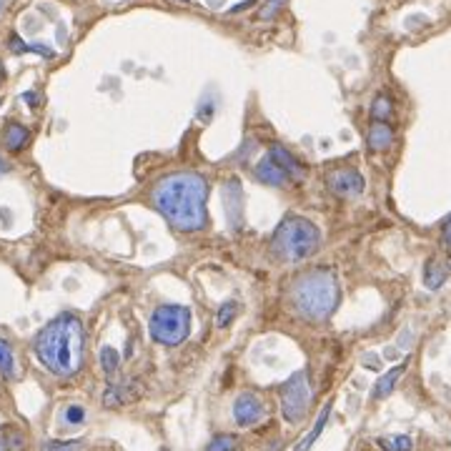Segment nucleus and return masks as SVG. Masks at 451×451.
I'll return each instance as SVG.
<instances>
[{"label":"nucleus","instance_id":"7","mask_svg":"<svg viewBox=\"0 0 451 451\" xmlns=\"http://www.w3.org/2000/svg\"><path fill=\"white\" fill-rule=\"evenodd\" d=\"M326 183L331 188L336 196H344V198H351V196H358L363 191V178L358 171L354 168H333L326 173Z\"/></svg>","mask_w":451,"mask_h":451},{"label":"nucleus","instance_id":"16","mask_svg":"<svg viewBox=\"0 0 451 451\" xmlns=\"http://www.w3.org/2000/svg\"><path fill=\"white\" fill-rule=\"evenodd\" d=\"M379 446H381L383 451H411L413 441H411V436H406V434H394V436L379 438Z\"/></svg>","mask_w":451,"mask_h":451},{"label":"nucleus","instance_id":"21","mask_svg":"<svg viewBox=\"0 0 451 451\" xmlns=\"http://www.w3.org/2000/svg\"><path fill=\"white\" fill-rule=\"evenodd\" d=\"M371 116H374V120H383L386 123V118L391 116V100L386 95H379L374 100V106H371Z\"/></svg>","mask_w":451,"mask_h":451},{"label":"nucleus","instance_id":"32","mask_svg":"<svg viewBox=\"0 0 451 451\" xmlns=\"http://www.w3.org/2000/svg\"><path fill=\"white\" fill-rule=\"evenodd\" d=\"M3 6H6V0H0V10H3Z\"/></svg>","mask_w":451,"mask_h":451},{"label":"nucleus","instance_id":"14","mask_svg":"<svg viewBox=\"0 0 451 451\" xmlns=\"http://www.w3.org/2000/svg\"><path fill=\"white\" fill-rule=\"evenodd\" d=\"M138 394H141V388H133V391H128V388H125V383H123V386H111L106 394H103V404H106V406H123L125 401L138 399Z\"/></svg>","mask_w":451,"mask_h":451},{"label":"nucleus","instance_id":"30","mask_svg":"<svg viewBox=\"0 0 451 451\" xmlns=\"http://www.w3.org/2000/svg\"><path fill=\"white\" fill-rule=\"evenodd\" d=\"M8 171H10V166H8V163L3 161V158H0V175H6Z\"/></svg>","mask_w":451,"mask_h":451},{"label":"nucleus","instance_id":"4","mask_svg":"<svg viewBox=\"0 0 451 451\" xmlns=\"http://www.w3.org/2000/svg\"><path fill=\"white\" fill-rule=\"evenodd\" d=\"M321 241L319 228L303 216L288 213L281 223L276 226L274 238H271V248L281 261L299 263L303 258H308L311 253H316Z\"/></svg>","mask_w":451,"mask_h":451},{"label":"nucleus","instance_id":"17","mask_svg":"<svg viewBox=\"0 0 451 451\" xmlns=\"http://www.w3.org/2000/svg\"><path fill=\"white\" fill-rule=\"evenodd\" d=\"M15 356H13V349L8 341L0 338V374L6 376V379H15Z\"/></svg>","mask_w":451,"mask_h":451},{"label":"nucleus","instance_id":"9","mask_svg":"<svg viewBox=\"0 0 451 451\" xmlns=\"http://www.w3.org/2000/svg\"><path fill=\"white\" fill-rule=\"evenodd\" d=\"M269 156H271V161H274L276 166L288 175V181H301L303 173H306L303 166L299 163V158H296L291 150L283 148V145H274V148L269 150Z\"/></svg>","mask_w":451,"mask_h":451},{"label":"nucleus","instance_id":"29","mask_svg":"<svg viewBox=\"0 0 451 451\" xmlns=\"http://www.w3.org/2000/svg\"><path fill=\"white\" fill-rule=\"evenodd\" d=\"M23 100H28L31 106H35V103H38V95H35V93H25V95H23Z\"/></svg>","mask_w":451,"mask_h":451},{"label":"nucleus","instance_id":"11","mask_svg":"<svg viewBox=\"0 0 451 451\" xmlns=\"http://www.w3.org/2000/svg\"><path fill=\"white\" fill-rule=\"evenodd\" d=\"M366 141H369L371 150H386L388 145L394 143V131L391 125H386L383 120H374V125L366 133Z\"/></svg>","mask_w":451,"mask_h":451},{"label":"nucleus","instance_id":"27","mask_svg":"<svg viewBox=\"0 0 451 451\" xmlns=\"http://www.w3.org/2000/svg\"><path fill=\"white\" fill-rule=\"evenodd\" d=\"M444 244H446V248L451 251V216H449V221L444 223Z\"/></svg>","mask_w":451,"mask_h":451},{"label":"nucleus","instance_id":"22","mask_svg":"<svg viewBox=\"0 0 451 451\" xmlns=\"http://www.w3.org/2000/svg\"><path fill=\"white\" fill-rule=\"evenodd\" d=\"M236 449V436L231 434H221V436L211 438V444L206 446V451H233Z\"/></svg>","mask_w":451,"mask_h":451},{"label":"nucleus","instance_id":"10","mask_svg":"<svg viewBox=\"0 0 451 451\" xmlns=\"http://www.w3.org/2000/svg\"><path fill=\"white\" fill-rule=\"evenodd\" d=\"M256 178L261 183H266V186H276V188H281L283 183L288 181V175L283 173L278 166H276L274 161H271V156H266L261 163L256 166Z\"/></svg>","mask_w":451,"mask_h":451},{"label":"nucleus","instance_id":"23","mask_svg":"<svg viewBox=\"0 0 451 451\" xmlns=\"http://www.w3.org/2000/svg\"><path fill=\"white\" fill-rule=\"evenodd\" d=\"M236 311H238L236 301H228V303H223V306H221V311H219V316H216V326H219V329H226V326L236 319Z\"/></svg>","mask_w":451,"mask_h":451},{"label":"nucleus","instance_id":"20","mask_svg":"<svg viewBox=\"0 0 451 451\" xmlns=\"http://www.w3.org/2000/svg\"><path fill=\"white\" fill-rule=\"evenodd\" d=\"M118 351L113 349V346H103L100 349V366H103V371H106V376H113L116 371H118Z\"/></svg>","mask_w":451,"mask_h":451},{"label":"nucleus","instance_id":"2","mask_svg":"<svg viewBox=\"0 0 451 451\" xmlns=\"http://www.w3.org/2000/svg\"><path fill=\"white\" fill-rule=\"evenodd\" d=\"M83 346H86L83 324L73 313L56 316L48 326L38 331L35 341H33L38 361L43 363L50 374L63 376V379L81 371Z\"/></svg>","mask_w":451,"mask_h":451},{"label":"nucleus","instance_id":"28","mask_svg":"<svg viewBox=\"0 0 451 451\" xmlns=\"http://www.w3.org/2000/svg\"><path fill=\"white\" fill-rule=\"evenodd\" d=\"M253 3H256V0H246V3H238L236 8H233L231 13H238V10H244V8H248V6H253Z\"/></svg>","mask_w":451,"mask_h":451},{"label":"nucleus","instance_id":"12","mask_svg":"<svg viewBox=\"0 0 451 451\" xmlns=\"http://www.w3.org/2000/svg\"><path fill=\"white\" fill-rule=\"evenodd\" d=\"M331 406H333V404H331V401H329V404H326V406L321 409L319 419H316V424L311 426V432H308L306 436L301 438L299 444H296V449H294V451H308L313 444H316V438L321 436V432H324L326 421H329V416H331Z\"/></svg>","mask_w":451,"mask_h":451},{"label":"nucleus","instance_id":"5","mask_svg":"<svg viewBox=\"0 0 451 451\" xmlns=\"http://www.w3.org/2000/svg\"><path fill=\"white\" fill-rule=\"evenodd\" d=\"M148 333L161 346L183 344L188 333H191V311H188V306H178V303L158 306L148 321Z\"/></svg>","mask_w":451,"mask_h":451},{"label":"nucleus","instance_id":"6","mask_svg":"<svg viewBox=\"0 0 451 451\" xmlns=\"http://www.w3.org/2000/svg\"><path fill=\"white\" fill-rule=\"evenodd\" d=\"M313 391L306 371H296L281 386V413L288 424H299L311 406Z\"/></svg>","mask_w":451,"mask_h":451},{"label":"nucleus","instance_id":"1","mask_svg":"<svg viewBox=\"0 0 451 451\" xmlns=\"http://www.w3.org/2000/svg\"><path fill=\"white\" fill-rule=\"evenodd\" d=\"M208 181L193 171H178L153 186L150 203L175 231L196 233L206 228Z\"/></svg>","mask_w":451,"mask_h":451},{"label":"nucleus","instance_id":"33","mask_svg":"<svg viewBox=\"0 0 451 451\" xmlns=\"http://www.w3.org/2000/svg\"><path fill=\"white\" fill-rule=\"evenodd\" d=\"M178 3H191V0H178Z\"/></svg>","mask_w":451,"mask_h":451},{"label":"nucleus","instance_id":"13","mask_svg":"<svg viewBox=\"0 0 451 451\" xmlns=\"http://www.w3.org/2000/svg\"><path fill=\"white\" fill-rule=\"evenodd\" d=\"M404 371H406V363H399V366H394L391 371H386V374L376 381L374 386V399H386L391 391H394L396 381H399L401 376H404Z\"/></svg>","mask_w":451,"mask_h":451},{"label":"nucleus","instance_id":"18","mask_svg":"<svg viewBox=\"0 0 451 451\" xmlns=\"http://www.w3.org/2000/svg\"><path fill=\"white\" fill-rule=\"evenodd\" d=\"M446 276H449V274H446V269H441V263H436L432 258V261H429V266H426V271H424V281H426V286L436 291V288L446 281Z\"/></svg>","mask_w":451,"mask_h":451},{"label":"nucleus","instance_id":"24","mask_svg":"<svg viewBox=\"0 0 451 451\" xmlns=\"http://www.w3.org/2000/svg\"><path fill=\"white\" fill-rule=\"evenodd\" d=\"M83 441H48L43 451H81Z\"/></svg>","mask_w":451,"mask_h":451},{"label":"nucleus","instance_id":"31","mask_svg":"<svg viewBox=\"0 0 451 451\" xmlns=\"http://www.w3.org/2000/svg\"><path fill=\"white\" fill-rule=\"evenodd\" d=\"M0 451H8L6 449V441H3V434H0Z\"/></svg>","mask_w":451,"mask_h":451},{"label":"nucleus","instance_id":"8","mask_svg":"<svg viewBox=\"0 0 451 451\" xmlns=\"http://www.w3.org/2000/svg\"><path fill=\"white\" fill-rule=\"evenodd\" d=\"M266 416V406H263V401L258 399L256 394H241L233 404V419H236L238 426H253Z\"/></svg>","mask_w":451,"mask_h":451},{"label":"nucleus","instance_id":"19","mask_svg":"<svg viewBox=\"0 0 451 451\" xmlns=\"http://www.w3.org/2000/svg\"><path fill=\"white\" fill-rule=\"evenodd\" d=\"M10 50H15V53H40V56H45V58L56 56V53H53L50 48H45V45H40V43L28 45V43H23V40H20V38H15V35L10 38Z\"/></svg>","mask_w":451,"mask_h":451},{"label":"nucleus","instance_id":"26","mask_svg":"<svg viewBox=\"0 0 451 451\" xmlns=\"http://www.w3.org/2000/svg\"><path fill=\"white\" fill-rule=\"evenodd\" d=\"M83 419H86V411H83V406H68V409H65V421H68V424H83Z\"/></svg>","mask_w":451,"mask_h":451},{"label":"nucleus","instance_id":"25","mask_svg":"<svg viewBox=\"0 0 451 451\" xmlns=\"http://www.w3.org/2000/svg\"><path fill=\"white\" fill-rule=\"evenodd\" d=\"M283 3H286V0H269V3H266V6L261 8V13H258V15H261L263 20H271V18L276 15V13L281 10Z\"/></svg>","mask_w":451,"mask_h":451},{"label":"nucleus","instance_id":"15","mask_svg":"<svg viewBox=\"0 0 451 451\" xmlns=\"http://www.w3.org/2000/svg\"><path fill=\"white\" fill-rule=\"evenodd\" d=\"M28 138H31V133H28V128L20 123H10L6 131V148L8 150H20L25 143H28Z\"/></svg>","mask_w":451,"mask_h":451},{"label":"nucleus","instance_id":"3","mask_svg":"<svg viewBox=\"0 0 451 451\" xmlns=\"http://www.w3.org/2000/svg\"><path fill=\"white\" fill-rule=\"evenodd\" d=\"M341 291L331 269H313L299 276L291 288V301L301 316L313 321L329 319L338 306Z\"/></svg>","mask_w":451,"mask_h":451}]
</instances>
